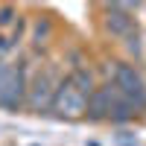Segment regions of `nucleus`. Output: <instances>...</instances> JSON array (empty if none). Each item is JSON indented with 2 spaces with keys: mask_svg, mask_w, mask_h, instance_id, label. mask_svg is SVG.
Returning <instances> with one entry per match:
<instances>
[{
  "mask_svg": "<svg viewBox=\"0 0 146 146\" xmlns=\"http://www.w3.org/2000/svg\"><path fill=\"white\" fill-rule=\"evenodd\" d=\"M111 82L117 85V91L123 94V100L131 105V111L146 108V85H143V79L135 73V67L117 64V67L111 70Z\"/></svg>",
  "mask_w": 146,
  "mask_h": 146,
  "instance_id": "obj_1",
  "label": "nucleus"
}]
</instances>
